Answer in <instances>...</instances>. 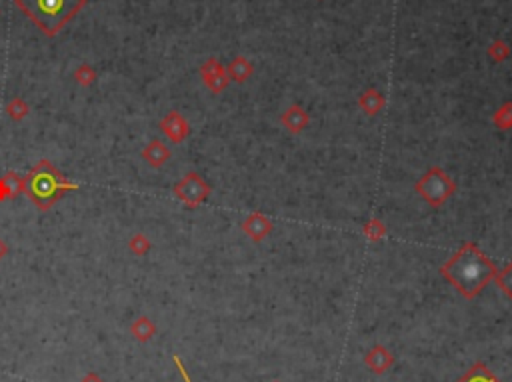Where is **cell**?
Listing matches in <instances>:
<instances>
[{
    "instance_id": "1",
    "label": "cell",
    "mask_w": 512,
    "mask_h": 382,
    "mask_svg": "<svg viewBox=\"0 0 512 382\" xmlns=\"http://www.w3.org/2000/svg\"><path fill=\"white\" fill-rule=\"evenodd\" d=\"M440 272L464 299L472 300L486 288V284L495 281L498 268L486 254L480 252L479 244L466 242L448 258V263L440 266Z\"/></svg>"
},
{
    "instance_id": "2",
    "label": "cell",
    "mask_w": 512,
    "mask_h": 382,
    "mask_svg": "<svg viewBox=\"0 0 512 382\" xmlns=\"http://www.w3.org/2000/svg\"><path fill=\"white\" fill-rule=\"evenodd\" d=\"M22 181V192L38 210H49L67 192L81 188V184L72 183L65 174H60L50 160H40Z\"/></svg>"
},
{
    "instance_id": "3",
    "label": "cell",
    "mask_w": 512,
    "mask_h": 382,
    "mask_svg": "<svg viewBox=\"0 0 512 382\" xmlns=\"http://www.w3.org/2000/svg\"><path fill=\"white\" fill-rule=\"evenodd\" d=\"M15 2L49 36L58 34V31L68 20H72L74 15L86 4V0H15Z\"/></svg>"
},
{
    "instance_id": "4",
    "label": "cell",
    "mask_w": 512,
    "mask_h": 382,
    "mask_svg": "<svg viewBox=\"0 0 512 382\" xmlns=\"http://www.w3.org/2000/svg\"><path fill=\"white\" fill-rule=\"evenodd\" d=\"M414 188H416V194L422 200H427L430 206L440 208L456 192V183L446 170L440 167H432L418 178Z\"/></svg>"
},
{
    "instance_id": "5",
    "label": "cell",
    "mask_w": 512,
    "mask_h": 382,
    "mask_svg": "<svg viewBox=\"0 0 512 382\" xmlns=\"http://www.w3.org/2000/svg\"><path fill=\"white\" fill-rule=\"evenodd\" d=\"M172 192L188 208H197V206H200L204 200L210 197L213 188H210V184L200 176L199 172H188L182 181L174 184Z\"/></svg>"
},
{
    "instance_id": "6",
    "label": "cell",
    "mask_w": 512,
    "mask_h": 382,
    "mask_svg": "<svg viewBox=\"0 0 512 382\" xmlns=\"http://www.w3.org/2000/svg\"><path fill=\"white\" fill-rule=\"evenodd\" d=\"M200 74H202V81L206 84V88L215 94H220L231 83L226 68L222 67L216 58H208L200 68Z\"/></svg>"
},
{
    "instance_id": "7",
    "label": "cell",
    "mask_w": 512,
    "mask_h": 382,
    "mask_svg": "<svg viewBox=\"0 0 512 382\" xmlns=\"http://www.w3.org/2000/svg\"><path fill=\"white\" fill-rule=\"evenodd\" d=\"M160 131L165 133V136L170 140V142L181 144V142H184V140L190 136V124H188V120L182 117L181 113L170 110V113L160 120Z\"/></svg>"
},
{
    "instance_id": "8",
    "label": "cell",
    "mask_w": 512,
    "mask_h": 382,
    "mask_svg": "<svg viewBox=\"0 0 512 382\" xmlns=\"http://www.w3.org/2000/svg\"><path fill=\"white\" fill-rule=\"evenodd\" d=\"M272 229H274L272 220L263 213H252L242 222V233L247 234L252 242H263L266 236L272 233Z\"/></svg>"
},
{
    "instance_id": "9",
    "label": "cell",
    "mask_w": 512,
    "mask_h": 382,
    "mask_svg": "<svg viewBox=\"0 0 512 382\" xmlns=\"http://www.w3.org/2000/svg\"><path fill=\"white\" fill-rule=\"evenodd\" d=\"M281 122L284 124V128H286L288 133L300 134L306 126H308L311 117H308V113H306L300 104H290V106L282 113Z\"/></svg>"
},
{
    "instance_id": "10",
    "label": "cell",
    "mask_w": 512,
    "mask_h": 382,
    "mask_svg": "<svg viewBox=\"0 0 512 382\" xmlns=\"http://www.w3.org/2000/svg\"><path fill=\"white\" fill-rule=\"evenodd\" d=\"M364 363L366 366L374 372V374H384L393 363H395V356H393V352L388 349H384V347H374V349L370 350L366 356H364Z\"/></svg>"
},
{
    "instance_id": "11",
    "label": "cell",
    "mask_w": 512,
    "mask_h": 382,
    "mask_svg": "<svg viewBox=\"0 0 512 382\" xmlns=\"http://www.w3.org/2000/svg\"><path fill=\"white\" fill-rule=\"evenodd\" d=\"M140 156L147 160V165L152 168L165 167L166 163L170 160V150L165 142L160 140H150L149 144L144 147V150L140 152Z\"/></svg>"
},
{
    "instance_id": "12",
    "label": "cell",
    "mask_w": 512,
    "mask_h": 382,
    "mask_svg": "<svg viewBox=\"0 0 512 382\" xmlns=\"http://www.w3.org/2000/svg\"><path fill=\"white\" fill-rule=\"evenodd\" d=\"M24 188V181L22 176H18L17 172H6L0 176V202H8L15 200L22 192Z\"/></svg>"
},
{
    "instance_id": "13",
    "label": "cell",
    "mask_w": 512,
    "mask_h": 382,
    "mask_svg": "<svg viewBox=\"0 0 512 382\" xmlns=\"http://www.w3.org/2000/svg\"><path fill=\"white\" fill-rule=\"evenodd\" d=\"M384 104H386V99H384V94L380 92L379 88H366L361 94V99H358V106L363 108L368 117L379 115L380 110L384 108Z\"/></svg>"
},
{
    "instance_id": "14",
    "label": "cell",
    "mask_w": 512,
    "mask_h": 382,
    "mask_svg": "<svg viewBox=\"0 0 512 382\" xmlns=\"http://www.w3.org/2000/svg\"><path fill=\"white\" fill-rule=\"evenodd\" d=\"M226 72H229V78L234 81V83H247L248 78L252 76V72H254V67H252V63L248 60L247 56H236L229 65Z\"/></svg>"
},
{
    "instance_id": "15",
    "label": "cell",
    "mask_w": 512,
    "mask_h": 382,
    "mask_svg": "<svg viewBox=\"0 0 512 382\" xmlns=\"http://www.w3.org/2000/svg\"><path fill=\"white\" fill-rule=\"evenodd\" d=\"M456 382H500V381H498V376H496L495 372L484 365V363H474V365L466 370V374L461 376Z\"/></svg>"
},
{
    "instance_id": "16",
    "label": "cell",
    "mask_w": 512,
    "mask_h": 382,
    "mask_svg": "<svg viewBox=\"0 0 512 382\" xmlns=\"http://www.w3.org/2000/svg\"><path fill=\"white\" fill-rule=\"evenodd\" d=\"M131 334L138 342H149L156 334V326H154V322L150 320L149 316H140L131 324Z\"/></svg>"
},
{
    "instance_id": "17",
    "label": "cell",
    "mask_w": 512,
    "mask_h": 382,
    "mask_svg": "<svg viewBox=\"0 0 512 382\" xmlns=\"http://www.w3.org/2000/svg\"><path fill=\"white\" fill-rule=\"evenodd\" d=\"M493 122L498 131H511L512 128V102H504L495 115H493Z\"/></svg>"
},
{
    "instance_id": "18",
    "label": "cell",
    "mask_w": 512,
    "mask_h": 382,
    "mask_svg": "<svg viewBox=\"0 0 512 382\" xmlns=\"http://www.w3.org/2000/svg\"><path fill=\"white\" fill-rule=\"evenodd\" d=\"M6 113H8V117L13 118L15 122H20V120H24V118L28 117V113H31V108H28V104H26V100L20 99H13L8 102V106H6Z\"/></svg>"
},
{
    "instance_id": "19",
    "label": "cell",
    "mask_w": 512,
    "mask_h": 382,
    "mask_svg": "<svg viewBox=\"0 0 512 382\" xmlns=\"http://www.w3.org/2000/svg\"><path fill=\"white\" fill-rule=\"evenodd\" d=\"M363 234L366 238L374 240V242L382 240L386 236V224L382 220H379V218H372V220H368L363 226Z\"/></svg>"
},
{
    "instance_id": "20",
    "label": "cell",
    "mask_w": 512,
    "mask_h": 382,
    "mask_svg": "<svg viewBox=\"0 0 512 382\" xmlns=\"http://www.w3.org/2000/svg\"><path fill=\"white\" fill-rule=\"evenodd\" d=\"M495 281L498 284V288L512 300V263H509L502 270L496 272Z\"/></svg>"
},
{
    "instance_id": "21",
    "label": "cell",
    "mask_w": 512,
    "mask_h": 382,
    "mask_svg": "<svg viewBox=\"0 0 512 382\" xmlns=\"http://www.w3.org/2000/svg\"><path fill=\"white\" fill-rule=\"evenodd\" d=\"M129 249H131V252H133V254H136V256H144V254H147V252L150 250L149 236H147V234H142V233L134 234L133 238L129 240Z\"/></svg>"
},
{
    "instance_id": "22",
    "label": "cell",
    "mask_w": 512,
    "mask_h": 382,
    "mask_svg": "<svg viewBox=\"0 0 512 382\" xmlns=\"http://www.w3.org/2000/svg\"><path fill=\"white\" fill-rule=\"evenodd\" d=\"M488 56H490L495 63H502V60H506V58L511 56V47H509L504 40H495V42H490V47H488Z\"/></svg>"
},
{
    "instance_id": "23",
    "label": "cell",
    "mask_w": 512,
    "mask_h": 382,
    "mask_svg": "<svg viewBox=\"0 0 512 382\" xmlns=\"http://www.w3.org/2000/svg\"><path fill=\"white\" fill-rule=\"evenodd\" d=\"M94 81V72L88 67H83L76 70V83L83 84V86H90Z\"/></svg>"
},
{
    "instance_id": "24",
    "label": "cell",
    "mask_w": 512,
    "mask_h": 382,
    "mask_svg": "<svg viewBox=\"0 0 512 382\" xmlns=\"http://www.w3.org/2000/svg\"><path fill=\"white\" fill-rule=\"evenodd\" d=\"M172 360H174V365H176V368H179V372H181V376L184 379V382H192L190 381V376H188V372H186V368H184V365H182L181 358H179V356H174Z\"/></svg>"
},
{
    "instance_id": "25",
    "label": "cell",
    "mask_w": 512,
    "mask_h": 382,
    "mask_svg": "<svg viewBox=\"0 0 512 382\" xmlns=\"http://www.w3.org/2000/svg\"><path fill=\"white\" fill-rule=\"evenodd\" d=\"M81 382H104V381L100 379L97 372H88V374H86Z\"/></svg>"
},
{
    "instance_id": "26",
    "label": "cell",
    "mask_w": 512,
    "mask_h": 382,
    "mask_svg": "<svg viewBox=\"0 0 512 382\" xmlns=\"http://www.w3.org/2000/svg\"><path fill=\"white\" fill-rule=\"evenodd\" d=\"M6 254H8V247H6V242H4V240H0V260H2Z\"/></svg>"
}]
</instances>
